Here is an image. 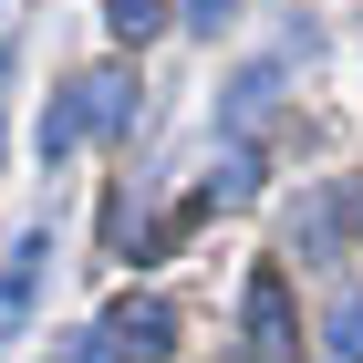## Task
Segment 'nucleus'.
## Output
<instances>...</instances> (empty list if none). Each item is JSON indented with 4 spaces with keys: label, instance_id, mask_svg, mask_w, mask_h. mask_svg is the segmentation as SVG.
I'll list each match as a JSON object with an SVG mask.
<instances>
[{
    "label": "nucleus",
    "instance_id": "f257e3e1",
    "mask_svg": "<svg viewBox=\"0 0 363 363\" xmlns=\"http://www.w3.org/2000/svg\"><path fill=\"white\" fill-rule=\"evenodd\" d=\"M135 104H145V94H135V73H125V62H94L84 84H73L52 114H42V167H62L84 135H125V125H135Z\"/></svg>",
    "mask_w": 363,
    "mask_h": 363
},
{
    "label": "nucleus",
    "instance_id": "f03ea898",
    "mask_svg": "<svg viewBox=\"0 0 363 363\" xmlns=\"http://www.w3.org/2000/svg\"><path fill=\"white\" fill-rule=\"evenodd\" d=\"M239 322H250V363H291V353H301V333H291V280H280V270H250Z\"/></svg>",
    "mask_w": 363,
    "mask_h": 363
},
{
    "label": "nucleus",
    "instance_id": "7ed1b4c3",
    "mask_svg": "<svg viewBox=\"0 0 363 363\" xmlns=\"http://www.w3.org/2000/svg\"><path fill=\"white\" fill-rule=\"evenodd\" d=\"M104 342H114V353H135V363H156V353H177V311L156 301V291H125L114 322H104Z\"/></svg>",
    "mask_w": 363,
    "mask_h": 363
},
{
    "label": "nucleus",
    "instance_id": "20e7f679",
    "mask_svg": "<svg viewBox=\"0 0 363 363\" xmlns=\"http://www.w3.org/2000/svg\"><path fill=\"white\" fill-rule=\"evenodd\" d=\"M42 259H52V228H31L21 250L0 259V353L21 342V311H31V291H42Z\"/></svg>",
    "mask_w": 363,
    "mask_h": 363
},
{
    "label": "nucleus",
    "instance_id": "39448f33",
    "mask_svg": "<svg viewBox=\"0 0 363 363\" xmlns=\"http://www.w3.org/2000/svg\"><path fill=\"white\" fill-rule=\"evenodd\" d=\"M218 114H228V135H259V125L280 114V62H239L228 94H218Z\"/></svg>",
    "mask_w": 363,
    "mask_h": 363
},
{
    "label": "nucleus",
    "instance_id": "423d86ee",
    "mask_svg": "<svg viewBox=\"0 0 363 363\" xmlns=\"http://www.w3.org/2000/svg\"><path fill=\"white\" fill-rule=\"evenodd\" d=\"M322 353H333V363H363V291H353V280H342L333 311H322Z\"/></svg>",
    "mask_w": 363,
    "mask_h": 363
},
{
    "label": "nucleus",
    "instance_id": "0eeeda50",
    "mask_svg": "<svg viewBox=\"0 0 363 363\" xmlns=\"http://www.w3.org/2000/svg\"><path fill=\"white\" fill-rule=\"evenodd\" d=\"M104 21H114V31H125V42H145V31L167 21V0H104Z\"/></svg>",
    "mask_w": 363,
    "mask_h": 363
},
{
    "label": "nucleus",
    "instance_id": "6e6552de",
    "mask_svg": "<svg viewBox=\"0 0 363 363\" xmlns=\"http://www.w3.org/2000/svg\"><path fill=\"white\" fill-rule=\"evenodd\" d=\"M322 208H333V228H342V239H363V187H333Z\"/></svg>",
    "mask_w": 363,
    "mask_h": 363
},
{
    "label": "nucleus",
    "instance_id": "1a4fd4ad",
    "mask_svg": "<svg viewBox=\"0 0 363 363\" xmlns=\"http://www.w3.org/2000/svg\"><path fill=\"white\" fill-rule=\"evenodd\" d=\"M187 21H197V31H218V21H228V0H187Z\"/></svg>",
    "mask_w": 363,
    "mask_h": 363
}]
</instances>
